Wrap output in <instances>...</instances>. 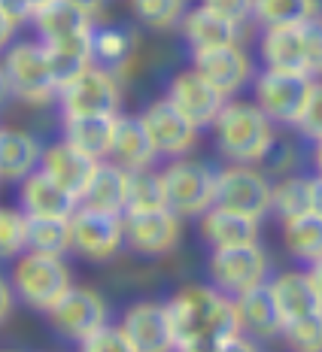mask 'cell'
I'll return each mask as SVG.
<instances>
[{"label": "cell", "mask_w": 322, "mask_h": 352, "mask_svg": "<svg viewBox=\"0 0 322 352\" xmlns=\"http://www.w3.org/2000/svg\"><path fill=\"white\" fill-rule=\"evenodd\" d=\"M173 349H216L225 334L240 331L234 298L216 285H186L167 300Z\"/></svg>", "instance_id": "1"}, {"label": "cell", "mask_w": 322, "mask_h": 352, "mask_svg": "<svg viewBox=\"0 0 322 352\" xmlns=\"http://www.w3.org/2000/svg\"><path fill=\"white\" fill-rule=\"evenodd\" d=\"M210 128H213L219 152L240 164H261L277 143L274 122L253 100H231V104L225 100Z\"/></svg>", "instance_id": "2"}, {"label": "cell", "mask_w": 322, "mask_h": 352, "mask_svg": "<svg viewBox=\"0 0 322 352\" xmlns=\"http://www.w3.org/2000/svg\"><path fill=\"white\" fill-rule=\"evenodd\" d=\"M10 285L16 300H21L31 310L49 313L64 298V292L73 285V280H70V267L64 264V255L25 249L21 255H16Z\"/></svg>", "instance_id": "3"}, {"label": "cell", "mask_w": 322, "mask_h": 352, "mask_svg": "<svg viewBox=\"0 0 322 352\" xmlns=\"http://www.w3.org/2000/svg\"><path fill=\"white\" fill-rule=\"evenodd\" d=\"M0 58H3V70L16 100H25L31 107H52L58 100V85L40 40L10 43Z\"/></svg>", "instance_id": "4"}, {"label": "cell", "mask_w": 322, "mask_h": 352, "mask_svg": "<svg viewBox=\"0 0 322 352\" xmlns=\"http://www.w3.org/2000/svg\"><path fill=\"white\" fill-rule=\"evenodd\" d=\"M161 179H164L167 207L177 212L180 219L201 216L207 207H213L216 170L210 164H204V161L180 155L161 170Z\"/></svg>", "instance_id": "5"}, {"label": "cell", "mask_w": 322, "mask_h": 352, "mask_svg": "<svg viewBox=\"0 0 322 352\" xmlns=\"http://www.w3.org/2000/svg\"><path fill=\"white\" fill-rule=\"evenodd\" d=\"M64 116H116L122 107L119 73L104 64H89L70 85L58 91Z\"/></svg>", "instance_id": "6"}, {"label": "cell", "mask_w": 322, "mask_h": 352, "mask_svg": "<svg viewBox=\"0 0 322 352\" xmlns=\"http://www.w3.org/2000/svg\"><path fill=\"white\" fill-rule=\"evenodd\" d=\"M216 207L244 212V216L261 219L270 212V179L255 164L231 161L225 170L216 173Z\"/></svg>", "instance_id": "7"}, {"label": "cell", "mask_w": 322, "mask_h": 352, "mask_svg": "<svg viewBox=\"0 0 322 352\" xmlns=\"http://www.w3.org/2000/svg\"><path fill=\"white\" fill-rule=\"evenodd\" d=\"M313 88V76L307 73L265 70L255 79V107L274 124H295L304 113L307 94Z\"/></svg>", "instance_id": "8"}, {"label": "cell", "mask_w": 322, "mask_h": 352, "mask_svg": "<svg viewBox=\"0 0 322 352\" xmlns=\"http://www.w3.org/2000/svg\"><path fill=\"white\" fill-rule=\"evenodd\" d=\"M210 280L219 292L225 295H240V292L253 289V285L265 283L268 276V255L259 243H244V246H219L213 249L207 261Z\"/></svg>", "instance_id": "9"}, {"label": "cell", "mask_w": 322, "mask_h": 352, "mask_svg": "<svg viewBox=\"0 0 322 352\" xmlns=\"http://www.w3.org/2000/svg\"><path fill=\"white\" fill-rule=\"evenodd\" d=\"M73 252L85 261H109L125 246V216L76 207L70 216Z\"/></svg>", "instance_id": "10"}, {"label": "cell", "mask_w": 322, "mask_h": 352, "mask_svg": "<svg viewBox=\"0 0 322 352\" xmlns=\"http://www.w3.org/2000/svg\"><path fill=\"white\" fill-rule=\"evenodd\" d=\"M182 240V219L171 207L128 212L125 216V246L146 258L171 255Z\"/></svg>", "instance_id": "11"}, {"label": "cell", "mask_w": 322, "mask_h": 352, "mask_svg": "<svg viewBox=\"0 0 322 352\" xmlns=\"http://www.w3.org/2000/svg\"><path fill=\"white\" fill-rule=\"evenodd\" d=\"M52 328L61 337H67L73 343H83L94 328H100L109 319L107 300L89 285H70L64 292V298L49 310Z\"/></svg>", "instance_id": "12"}, {"label": "cell", "mask_w": 322, "mask_h": 352, "mask_svg": "<svg viewBox=\"0 0 322 352\" xmlns=\"http://www.w3.org/2000/svg\"><path fill=\"white\" fill-rule=\"evenodd\" d=\"M140 119H143V128L149 134L152 146H155V152L167 158L189 155L197 143V134H201V128L189 122L167 98L152 100L140 113Z\"/></svg>", "instance_id": "13"}, {"label": "cell", "mask_w": 322, "mask_h": 352, "mask_svg": "<svg viewBox=\"0 0 322 352\" xmlns=\"http://www.w3.org/2000/svg\"><path fill=\"white\" fill-rule=\"evenodd\" d=\"M192 67L216 88L222 98H231L253 79L250 55L237 43H225L213 49H197L192 52Z\"/></svg>", "instance_id": "14"}, {"label": "cell", "mask_w": 322, "mask_h": 352, "mask_svg": "<svg viewBox=\"0 0 322 352\" xmlns=\"http://www.w3.org/2000/svg\"><path fill=\"white\" fill-rule=\"evenodd\" d=\"M164 98L171 100L189 122L197 124V128H210L213 119L219 116V109H222L225 100H228V98H222L195 67L177 73V76L171 79V85H167Z\"/></svg>", "instance_id": "15"}, {"label": "cell", "mask_w": 322, "mask_h": 352, "mask_svg": "<svg viewBox=\"0 0 322 352\" xmlns=\"http://www.w3.org/2000/svg\"><path fill=\"white\" fill-rule=\"evenodd\" d=\"M119 325H122V331L128 334L131 349H134V352H164V349H173V328H171V313H167V304H155V300H140V304H131Z\"/></svg>", "instance_id": "16"}, {"label": "cell", "mask_w": 322, "mask_h": 352, "mask_svg": "<svg viewBox=\"0 0 322 352\" xmlns=\"http://www.w3.org/2000/svg\"><path fill=\"white\" fill-rule=\"evenodd\" d=\"M36 167L46 176H52L64 192H70L79 201V195L89 186L94 167H98V158L83 155V152L73 149L67 140H61V143H49L46 149L40 152V164Z\"/></svg>", "instance_id": "17"}, {"label": "cell", "mask_w": 322, "mask_h": 352, "mask_svg": "<svg viewBox=\"0 0 322 352\" xmlns=\"http://www.w3.org/2000/svg\"><path fill=\"white\" fill-rule=\"evenodd\" d=\"M234 313H237L240 331L253 340H274L283 331V319L277 310L274 298H270L268 283H259L253 289L234 295Z\"/></svg>", "instance_id": "18"}, {"label": "cell", "mask_w": 322, "mask_h": 352, "mask_svg": "<svg viewBox=\"0 0 322 352\" xmlns=\"http://www.w3.org/2000/svg\"><path fill=\"white\" fill-rule=\"evenodd\" d=\"M76 207V197L64 192L40 167H34L25 179H19V210L25 216H73Z\"/></svg>", "instance_id": "19"}, {"label": "cell", "mask_w": 322, "mask_h": 352, "mask_svg": "<svg viewBox=\"0 0 322 352\" xmlns=\"http://www.w3.org/2000/svg\"><path fill=\"white\" fill-rule=\"evenodd\" d=\"M125 197H128V170L122 164H116L113 158H100L85 192L79 195V207L125 216Z\"/></svg>", "instance_id": "20"}, {"label": "cell", "mask_w": 322, "mask_h": 352, "mask_svg": "<svg viewBox=\"0 0 322 352\" xmlns=\"http://www.w3.org/2000/svg\"><path fill=\"white\" fill-rule=\"evenodd\" d=\"M155 146H152L149 134L143 128L140 116H119L113 122V143H109V158L122 164L125 170H137V167H149L155 161Z\"/></svg>", "instance_id": "21"}, {"label": "cell", "mask_w": 322, "mask_h": 352, "mask_svg": "<svg viewBox=\"0 0 322 352\" xmlns=\"http://www.w3.org/2000/svg\"><path fill=\"white\" fill-rule=\"evenodd\" d=\"M201 237L213 249L259 243V219L213 204V207H207L201 212Z\"/></svg>", "instance_id": "22"}, {"label": "cell", "mask_w": 322, "mask_h": 352, "mask_svg": "<svg viewBox=\"0 0 322 352\" xmlns=\"http://www.w3.org/2000/svg\"><path fill=\"white\" fill-rule=\"evenodd\" d=\"M268 289H270V298H274L277 310H280L283 325L292 319H301V316H310V313L322 310V300L310 283V274L289 270V274L277 276L274 283H268Z\"/></svg>", "instance_id": "23"}, {"label": "cell", "mask_w": 322, "mask_h": 352, "mask_svg": "<svg viewBox=\"0 0 322 352\" xmlns=\"http://www.w3.org/2000/svg\"><path fill=\"white\" fill-rule=\"evenodd\" d=\"M259 52H261V61H265V67H268V70L307 73L301 25L265 28V36H261ZM307 76H310V73H307Z\"/></svg>", "instance_id": "24"}, {"label": "cell", "mask_w": 322, "mask_h": 352, "mask_svg": "<svg viewBox=\"0 0 322 352\" xmlns=\"http://www.w3.org/2000/svg\"><path fill=\"white\" fill-rule=\"evenodd\" d=\"M43 52H46V61H49V70H52V79H55L58 91H61L64 85H70L79 73L89 67V64H94V58H92V34L43 43Z\"/></svg>", "instance_id": "25"}, {"label": "cell", "mask_w": 322, "mask_h": 352, "mask_svg": "<svg viewBox=\"0 0 322 352\" xmlns=\"http://www.w3.org/2000/svg\"><path fill=\"white\" fill-rule=\"evenodd\" d=\"M40 43H52V40H67V36H83L92 34V19L83 16L76 6H70L67 0H49L31 16Z\"/></svg>", "instance_id": "26"}, {"label": "cell", "mask_w": 322, "mask_h": 352, "mask_svg": "<svg viewBox=\"0 0 322 352\" xmlns=\"http://www.w3.org/2000/svg\"><path fill=\"white\" fill-rule=\"evenodd\" d=\"M180 31L186 36V43L192 46V52L197 49H213V46H225V43H237V25L219 19L216 12H210L207 6H195L186 10L180 19Z\"/></svg>", "instance_id": "27"}, {"label": "cell", "mask_w": 322, "mask_h": 352, "mask_svg": "<svg viewBox=\"0 0 322 352\" xmlns=\"http://www.w3.org/2000/svg\"><path fill=\"white\" fill-rule=\"evenodd\" d=\"M116 116H64V140L89 158H109Z\"/></svg>", "instance_id": "28"}, {"label": "cell", "mask_w": 322, "mask_h": 352, "mask_svg": "<svg viewBox=\"0 0 322 352\" xmlns=\"http://www.w3.org/2000/svg\"><path fill=\"white\" fill-rule=\"evenodd\" d=\"M40 143L16 128H0V179L19 182L40 164Z\"/></svg>", "instance_id": "29"}, {"label": "cell", "mask_w": 322, "mask_h": 352, "mask_svg": "<svg viewBox=\"0 0 322 352\" xmlns=\"http://www.w3.org/2000/svg\"><path fill=\"white\" fill-rule=\"evenodd\" d=\"M283 243L298 261L313 264L316 258H322V216L307 210L301 216L286 219L283 222Z\"/></svg>", "instance_id": "30"}, {"label": "cell", "mask_w": 322, "mask_h": 352, "mask_svg": "<svg viewBox=\"0 0 322 352\" xmlns=\"http://www.w3.org/2000/svg\"><path fill=\"white\" fill-rule=\"evenodd\" d=\"M28 249L64 255L73 249L70 216H28Z\"/></svg>", "instance_id": "31"}, {"label": "cell", "mask_w": 322, "mask_h": 352, "mask_svg": "<svg viewBox=\"0 0 322 352\" xmlns=\"http://www.w3.org/2000/svg\"><path fill=\"white\" fill-rule=\"evenodd\" d=\"M319 0H253V19L261 28H283V25H304L307 19L319 16Z\"/></svg>", "instance_id": "32"}, {"label": "cell", "mask_w": 322, "mask_h": 352, "mask_svg": "<svg viewBox=\"0 0 322 352\" xmlns=\"http://www.w3.org/2000/svg\"><path fill=\"white\" fill-rule=\"evenodd\" d=\"M158 207H167L164 179H161V170H152V164H149V167H137V170H128L125 216H128V212L158 210Z\"/></svg>", "instance_id": "33"}, {"label": "cell", "mask_w": 322, "mask_h": 352, "mask_svg": "<svg viewBox=\"0 0 322 352\" xmlns=\"http://www.w3.org/2000/svg\"><path fill=\"white\" fill-rule=\"evenodd\" d=\"M134 55V36L122 28H104V31H92V58L94 64L119 73Z\"/></svg>", "instance_id": "34"}, {"label": "cell", "mask_w": 322, "mask_h": 352, "mask_svg": "<svg viewBox=\"0 0 322 352\" xmlns=\"http://www.w3.org/2000/svg\"><path fill=\"white\" fill-rule=\"evenodd\" d=\"M270 210L280 216V222L307 212L310 210V179L307 176H283L277 186H270Z\"/></svg>", "instance_id": "35"}, {"label": "cell", "mask_w": 322, "mask_h": 352, "mask_svg": "<svg viewBox=\"0 0 322 352\" xmlns=\"http://www.w3.org/2000/svg\"><path fill=\"white\" fill-rule=\"evenodd\" d=\"M134 16L152 31H171L186 12V0H131Z\"/></svg>", "instance_id": "36"}, {"label": "cell", "mask_w": 322, "mask_h": 352, "mask_svg": "<svg viewBox=\"0 0 322 352\" xmlns=\"http://www.w3.org/2000/svg\"><path fill=\"white\" fill-rule=\"evenodd\" d=\"M28 249V216L21 210L0 207V258H16Z\"/></svg>", "instance_id": "37"}, {"label": "cell", "mask_w": 322, "mask_h": 352, "mask_svg": "<svg viewBox=\"0 0 322 352\" xmlns=\"http://www.w3.org/2000/svg\"><path fill=\"white\" fill-rule=\"evenodd\" d=\"M280 334L286 337V343L295 346V349H307V352L322 349V310L310 313V316L286 322Z\"/></svg>", "instance_id": "38"}, {"label": "cell", "mask_w": 322, "mask_h": 352, "mask_svg": "<svg viewBox=\"0 0 322 352\" xmlns=\"http://www.w3.org/2000/svg\"><path fill=\"white\" fill-rule=\"evenodd\" d=\"M79 346L89 349V352H128L131 340H128V334L122 331V325H109V322H104V325L94 328Z\"/></svg>", "instance_id": "39"}, {"label": "cell", "mask_w": 322, "mask_h": 352, "mask_svg": "<svg viewBox=\"0 0 322 352\" xmlns=\"http://www.w3.org/2000/svg\"><path fill=\"white\" fill-rule=\"evenodd\" d=\"M301 40H304V64L310 76H322V12L307 19L301 25Z\"/></svg>", "instance_id": "40"}, {"label": "cell", "mask_w": 322, "mask_h": 352, "mask_svg": "<svg viewBox=\"0 0 322 352\" xmlns=\"http://www.w3.org/2000/svg\"><path fill=\"white\" fill-rule=\"evenodd\" d=\"M295 128L301 131L304 137H310V140H322V82L313 79V88L310 94H307V104H304V113L298 116Z\"/></svg>", "instance_id": "41"}, {"label": "cell", "mask_w": 322, "mask_h": 352, "mask_svg": "<svg viewBox=\"0 0 322 352\" xmlns=\"http://www.w3.org/2000/svg\"><path fill=\"white\" fill-rule=\"evenodd\" d=\"M210 12H216L219 19L231 21V25H244L246 19L253 16V0H204Z\"/></svg>", "instance_id": "42"}, {"label": "cell", "mask_w": 322, "mask_h": 352, "mask_svg": "<svg viewBox=\"0 0 322 352\" xmlns=\"http://www.w3.org/2000/svg\"><path fill=\"white\" fill-rule=\"evenodd\" d=\"M12 304H16V295H12V285H10V280H3V276H0V325H3V322L10 319Z\"/></svg>", "instance_id": "43"}, {"label": "cell", "mask_w": 322, "mask_h": 352, "mask_svg": "<svg viewBox=\"0 0 322 352\" xmlns=\"http://www.w3.org/2000/svg\"><path fill=\"white\" fill-rule=\"evenodd\" d=\"M12 36H16V21H12L3 10H0V55L6 52V46L12 43Z\"/></svg>", "instance_id": "44"}, {"label": "cell", "mask_w": 322, "mask_h": 352, "mask_svg": "<svg viewBox=\"0 0 322 352\" xmlns=\"http://www.w3.org/2000/svg\"><path fill=\"white\" fill-rule=\"evenodd\" d=\"M70 6H76L83 16H89V19H94L100 10H104V0H67Z\"/></svg>", "instance_id": "45"}, {"label": "cell", "mask_w": 322, "mask_h": 352, "mask_svg": "<svg viewBox=\"0 0 322 352\" xmlns=\"http://www.w3.org/2000/svg\"><path fill=\"white\" fill-rule=\"evenodd\" d=\"M310 212L322 216V176L310 179Z\"/></svg>", "instance_id": "46"}, {"label": "cell", "mask_w": 322, "mask_h": 352, "mask_svg": "<svg viewBox=\"0 0 322 352\" xmlns=\"http://www.w3.org/2000/svg\"><path fill=\"white\" fill-rule=\"evenodd\" d=\"M10 100H12V88H10V79H6L3 61H0V107H6Z\"/></svg>", "instance_id": "47"}, {"label": "cell", "mask_w": 322, "mask_h": 352, "mask_svg": "<svg viewBox=\"0 0 322 352\" xmlns=\"http://www.w3.org/2000/svg\"><path fill=\"white\" fill-rule=\"evenodd\" d=\"M307 274H310V283H313V289H316V295H319V300H322V258L313 261Z\"/></svg>", "instance_id": "48"}, {"label": "cell", "mask_w": 322, "mask_h": 352, "mask_svg": "<svg viewBox=\"0 0 322 352\" xmlns=\"http://www.w3.org/2000/svg\"><path fill=\"white\" fill-rule=\"evenodd\" d=\"M313 161H316V170H319V176H322V140L316 143V158H313Z\"/></svg>", "instance_id": "49"}]
</instances>
